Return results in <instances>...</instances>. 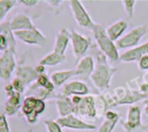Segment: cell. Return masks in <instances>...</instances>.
Listing matches in <instances>:
<instances>
[{"label":"cell","instance_id":"cell-29","mask_svg":"<svg viewBox=\"0 0 148 132\" xmlns=\"http://www.w3.org/2000/svg\"><path fill=\"white\" fill-rule=\"evenodd\" d=\"M44 125L48 132H63L62 128L58 124L56 120L54 119L44 120Z\"/></svg>","mask_w":148,"mask_h":132},{"label":"cell","instance_id":"cell-16","mask_svg":"<svg viewBox=\"0 0 148 132\" xmlns=\"http://www.w3.org/2000/svg\"><path fill=\"white\" fill-rule=\"evenodd\" d=\"M10 27L13 32L19 30H33L35 26L31 18L24 13H17L10 20Z\"/></svg>","mask_w":148,"mask_h":132},{"label":"cell","instance_id":"cell-25","mask_svg":"<svg viewBox=\"0 0 148 132\" xmlns=\"http://www.w3.org/2000/svg\"><path fill=\"white\" fill-rule=\"evenodd\" d=\"M127 85L132 89L140 91L141 93L148 94V81H145L143 79V76L128 81Z\"/></svg>","mask_w":148,"mask_h":132},{"label":"cell","instance_id":"cell-27","mask_svg":"<svg viewBox=\"0 0 148 132\" xmlns=\"http://www.w3.org/2000/svg\"><path fill=\"white\" fill-rule=\"evenodd\" d=\"M50 82V78H49L48 75L43 73L41 75H38L36 82L29 86V89H37V88H43L45 87Z\"/></svg>","mask_w":148,"mask_h":132},{"label":"cell","instance_id":"cell-18","mask_svg":"<svg viewBox=\"0 0 148 132\" xmlns=\"http://www.w3.org/2000/svg\"><path fill=\"white\" fill-rule=\"evenodd\" d=\"M70 40V30L66 28H62L56 36L53 51L62 55H65Z\"/></svg>","mask_w":148,"mask_h":132},{"label":"cell","instance_id":"cell-23","mask_svg":"<svg viewBox=\"0 0 148 132\" xmlns=\"http://www.w3.org/2000/svg\"><path fill=\"white\" fill-rule=\"evenodd\" d=\"M0 35L3 36L8 42V49H10L16 52V41L14 32L11 30L10 27V21H3L0 24Z\"/></svg>","mask_w":148,"mask_h":132},{"label":"cell","instance_id":"cell-35","mask_svg":"<svg viewBox=\"0 0 148 132\" xmlns=\"http://www.w3.org/2000/svg\"><path fill=\"white\" fill-rule=\"evenodd\" d=\"M35 69H36V71L37 72L38 75L43 74V73L45 72V66H43V65H42V64H38L35 67Z\"/></svg>","mask_w":148,"mask_h":132},{"label":"cell","instance_id":"cell-13","mask_svg":"<svg viewBox=\"0 0 148 132\" xmlns=\"http://www.w3.org/2000/svg\"><path fill=\"white\" fill-rule=\"evenodd\" d=\"M38 77L35 67L19 64L15 70V77L22 81L26 87L32 85Z\"/></svg>","mask_w":148,"mask_h":132},{"label":"cell","instance_id":"cell-26","mask_svg":"<svg viewBox=\"0 0 148 132\" xmlns=\"http://www.w3.org/2000/svg\"><path fill=\"white\" fill-rule=\"evenodd\" d=\"M18 1L16 0H0V20L3 22V18L17 4Z\"/></svg>","mask_w":148,"mask_h":132},{"label":"cell","instance_id":"cell-5","mask_svg":"<svg viewBox=\"0 0 148 132\" xmlns=\"http://www.w3.org/2000/svg\"><path fill=\"white\" fill-rule=\"evenodd\" d=\"M148 32V25L144 23L132 29L128 33L124 35L121 39L115 42L118 50L132 49L139 45L143 37Z\"/></svg>","mask_w":148,"mask_h":132},{"label":"cell","instance_id":"cell-28","mask_svg":"<svg viewBox=\"0 0 148 132\" xmlns=\"http://www.w3.org/2000/svg\"><path fill=\"white\" fill-rule=\"evenodd\" d=\"M121 3L123 4L124 10L127 16L129 18L133 17L134 15V7L136 4V1L135 0H122Z\"/></svg>","mask_w":148,"mask_h":132},{"label":"cell","instance_id":"cell-32","mask_svg":"<svg viewBox=\"0 0 148 132\" xmlns=\"http://www.w3.org/2000/svg\"><path fill=\"white\" fill-rule=\"evenodd\" d=\"M138 69L140 71H148V54L143 56L138 62Z\"/></svg>","mask_w":148,"mask_h":132},{"label":"cell","instance_id":"cell-20","mask_svg":"<svg viewBox=\"0 0 148 132\" xmlns=\"http://www.w3.org/2000/svg\"><path fill=\"white\" fill-rule=\"evenodd\" d=\"M120 114L115 111L109 110L104 116V121L99 127L97 132H113L120 122Z\"/></svg>","mask_w":148,"mask_h":132},{"label":"cell","instance_id":"cell-30","mask_svg":"<svg viewBox=\"0 0 148 132\" xmlns=\"http://www.w3.org/2000/svg\"><path fill=\"white\" fill-rule=\"evenodd\" d=\"M11 84H12V85H13V87H14V89H15V91H16V92H19V93H21V94H23V93L25 92L27 87H26V86L24 85V84H23L22 81H20L18 78L14 77L13 80L11 81Z\"/></svg>","mask_w":148,"mask_h":132},{"label":"cell","instance_id":"cell-24","mask_svg":"<svg viewBox=\"0 0 148 132\" xmlns=\"http://www.w3.org/2000/svg\"><path fill=\"white\" fill-rule=\"evenodd\" d=\"M66 60V56L62 55L59 53H56L55 51H52L44 57H42L39 60V64H42L43 66H49V67H54L56 65H59L62 63H64Z\"/></svg>","mask_w":148,"mask_h":132},{"label":"cell","instance_id":"cell-6","mask_svg":"<svg viewBox=\"0 0 148 132\" xmlns=\"http://www.w3.org/2000/svg\"><path fill=\"white\" fill-rule=\"evenodd\" d=\"M70 38L72 53L77 62L79 59L86 56V53L91 47L92 40L90 37L82 35L74 29L70 30Z\"/></svg>","mask_w":148,"mask_h":132},{"label":"cell","instance_id":"cell-14","mask_svg":"<svg viewBox=\"0 0 148 132\" xmlns=\"http://www.w3.org/2000/svg\"><path fill=\"white\" fill-rule=\"evenodd\" d=\"M148 54V40L140 45L134 48L129 49L125 52L121 53L120 56V61L123 63H132L139 62L140 59Z\"/></svg>","mask_w":148,"mask_h":132},{"label":"cell","instance_id":"cell-33","mask_svg":"<svg viewBox=\"0 0 148 132\" xmlns=\"http://www.w3.org/2000/svg\"><path fill=\"white\" fill-rule=\"evenodd\" d=\"M3 91H4V93H5L6 97H9L12 96L13 94H15V93L16 92V91H15V89H14V87H13V85H12L11 83L6 84L4 85V87H3Z\"/></svg>","mask_w":148,"mask_h":132},{"label":"cell","instance_id":"cell-8","mask_svg":"<svg viewBox=\"0 0 148 132\" xmlns=\"http://www.w3.org/2000/svg\"><path fill=\"white\" fill-rule=\"evenodd\" d=\"M16 52L10 49L2 52L0 57V78L2 81L7 82L16 70L17 65L15 57Z\"/></svg>","mask_w":148,"mask_h":132},{"label":"cell","instance_id":"cell-34","mask_svg":"<svg viewBox=\"0 0 148 132\" xmlns=\"http://www.w3.org/2000/svg\"><path fill=\"white\" fill-rule=\"evenodd\" d=\"M40 1L38 0H19L18 3L23 4V6H26V7H34L36 6Z\"/></svg>","mask_w":148,"mask_h":132},{"label":"cell","instance_id":"cell-12","mask_svg":"<svg viewBox=\"0 0 148 132\" xmlns=\"http://www.w3.org/2000/svg\"><path fill=\"white\" fill-rule=\"evenodd\" d=\"M90 90L88 86L82 81L80 80H74L69 81L67 84H65L60 93L57 96L62 97H73V96H88L89 95Z\"/></svg>","mask_w":148,"mask_h":132},{"label":"cell","instance_id":"cell-11","mask_svg":"<svg viewBox=\"0 0 148 132\" xmlns=\"http://www.w3.org/2000/svg\"><path fill=\"white\" fill-rule=\"evenodd\" d=\"M56 122L62 128L74 131H95L97 128L95 124L87 123L74 114L63 117H58Z\"/></svg>","mask_w":148,"mask_h":132},{"label":"cell","instance_id":"cell-31","mask_svg":"<svg viewBox=\"0 0 148 132\" xmlns=\"http://www.w3.org/2000/svg\"><path fill=\"white\" fill-rule=\"evenodd\" d=\"M0 132H10V125L7 121V116L4 113L0 117Z\"/></svg>","mask_w":148,"mask_h":132},{"label":"cell","instance_id":"cell-2","mask_svg":"<svg viewBox=\"0 0 148 132\" xmlns=\"http://www.w3.org/2000/svg\"><path fill=\"white\" fill-rule=\"evenodd\" d=\"M92 31L99 50L104 53L109 60L113 62L119 61L121 56L119 54V50L115 43L108 37L106 28L101 23H95Z\"/></svg>","mask_w":148,"mask_h":132},{"label":"cell","instance_id":"cell-9","mask_svg":"<svg viewBox=\"0 0 148 132\" xmlns=\"http://www.w3.org/2000/svg\"><path fill=\"white\" fill-rule=\"evenodd\" d=\"M122 127L125 132H133L140 128H147L142 125V115L141 109L137 105H131L127 109V118L124 122H121Z\"/></svg>","mask_w":148,"mask_h":132},{"label":"cell","instance_id":"cell-38","mask_svg":"<svg viewBox=\"0 0 148 132\" xmlns=\"http://www.w3.org/2000/svg\"><path fill=\"white\" fill-rule=\"evenodd\" d=\"M26 132H34V131H33V130H31V129H30V130H28Z\"/></svg>","mask_w":148,"mask_h":132},{"label":"cell","instance_id":"cell-22","mask_svg":"<svg viewBox=\"0 0 148 132\" xmlns=\"http://www.w3.org/2000/svg\"><path fill=\"white\" fill-rule=\"evenodd\" d=\"M74 76H75V70H64L52 72L49 78L56 87H61L67 84L68 80Z\"/></svg>","mask_w":148,"mask_h":132},{"label":"cell","instance_id":"cell-15","mask_svg":"<svg viewBox=\"0 0 148 132\" xmlns=\"http://www.w3.org/2000/svg\"><path fill=\"white\" fill-rule=\"evenodd\" d=\"M95 67V58L92 56L86 55L76 62L75 70L76 77H83L84 78L90 77Z\"/></svg>","mask_w":148,"mask_h":132},{"label":"cell","instance_id":"cell-37","mask_svg":"<svg viewBox=\"0 0 148 132\" xmlns=\"http://www.w3.org/2000/svg\"><path fill=\"white\" fill-rule=\"evenodd\" d=\"M143 104H144V111L147 115H148V98L143 101Z\"/></svg>","mask_w":148,"mask_h":132},{"label":"cell","instance_id":"cell-17","mask_svg":"<svg viewBox=\"0 0 148 132\" xmlns=\"http://www.w3.org/2000/svg\"><path fill=\"white\" fill-rule=\"evenodd\" d=\"M128 27H129L128 21L121 18V19H118L117 21L108 25L106 28V30L108 37L115 43L123 37L122 35L128 29Z\"/></svg>","mask_w":148,"mask_h":132},{"label":"cell","instance_id":"cell-10","mask_svg":"<svg viewBox=\"0 0 148 132\" xmlns=\"http://www.w3.org/2000/svg\"><path fill=\"white\" fill-rule=\"evenodd\" d=\"M14 35L16 38H17L23 44L29 45H37L42 47L47 42V38L45 35L37 28L33 30H28L15 31Z\"/></svg>","mask_w":148,"mask_h":132},{"label":"cell","instance_id":"cell-21","mask_svg":"<svg viewBox=\"0 0 148 132\" xmlns=\"http://www.w3.org/2000/svg\"><path fill=\"white\" fill-rule=\"evenodd\" d=\"M23 103H21V93L16 92L12 96L7 97L4 103V114L7 117H12L17 114L22 108Z\"/></svg>","mask_w":148,"mask_h":132},{"label":"cell","instance_id":"cell-1","mask_svg":"<svg viewBox=\"0 0 148 132\" xmlns=\"http://www.w3.org/2000/svg\"><path fill=\"white\" fill-rule=\"evenodd\" d=\"M95 67L89 79L95 89L102 94L111 87L112 79L118 71V68L110 65L108 58L100 50L95 54Z\"/></svg>","mask_w":148,"mask_h":132},{"label":"cell","instance_id":"cell-7","mask_svg":"<svg viewBox=\"0 0 148 132\" xmlns=\"http://www.w3.org/2000/svg\"><path fill=\"white\" fill-rule=\"evenodd\" d=\"M69 5L77 24L80 27L92 30L95 25V23L93 21L91 16L82 3L79 0H70L69 2Z\"/></svg>","mask_w":148,"mask_h":132},{"label":"cell","instance_id":"cell-3","mask_svg":"<svg viewBox=\"0 0 148 132\" xmlns=\"http://www.w3.org/2000/svg\"><path fill=\"white\" fill-rule=\"evenodd\" d=\"M46 104L43 100L34 96H29L23 101L21 111L29 124H35L38 121V117L44 112Z\"/></svg>","mask_w":148,"mask_h":132},{"label":"cell","instance_id":"cell-36","mask_svg":"<svg viewBox=\"0 0 148 132\" xmlns=\"http://www.w3.org/2000/svg\"><path fill=\"white\" fill-rule=\"evenodd\" d=\"M49 5H51V6H54V7H56V6H58V5H60L62 3V1H46Z\"/></svg>","mask_w":148,"mask_h":132},{"label":"cell","instance_id":"cell-4","mask_svg":"<svg viewBox=\"0 0 148 132\" xmlns=\"http://www.w3.org/2000/svg\"><path fill=\"white\" fill-rule=\"evenodd\" d=\"M70 97L75 106V115L85 117L90 119L97 118L95 95L89 94L84 97L73 96Z\"/></svg>","mask_w":148,"mask_h":132},{"label":"cell","instance_id":"cell-19","mask_svg":"<svg viewBox=\"0 0 148 132\" xmlns=\"http://www.w3.org/2000/svg\"><path fill=\"white\" fill-rule=\"evenodd\" d=\"M56 106L57 110V113L59 117H67L69 115H72L75 113V106L72 103L70 97H62L57 96L56 100Z\"/></svg>","mask_w":148,"mask_h":132}]
</instances>
